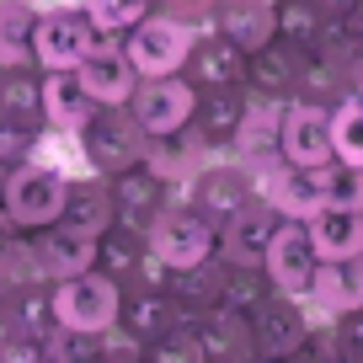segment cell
<instances>
[{
  "label": "cell",
  "mask_w": 363,
  "mask_h": 363,
  "mask_svg": "<svg viewBox=\"0 0 363 363\" xmlns=\"http://www.w3.org/2000/svg\"><path fill=\"white\" fill-rule=\"evenodd\" d=\"M75 145H80L86 171H96V177H118V171H128V166L145 160L150 134L139 128V118L128 113V102H102L86 123L75 128Z\"/></svg>",
  "instance_id": "obj_1"
},
{
  "label": "cell",
  "mask_w": 363,
  "mask_h": 363,
  "mask_svg": "<svg viewBox=\"0 0 363 363\" xmlns=\"http://www.w3.org/2000/svg\"><path fill=\"white\" fill-rule=\"evenodd\" d=\"M65 193H69V177L48 160H16L6 171V187H0V208L16 219L22 230H38V225H54L65 219Z\"/></svg>",
  "instance_id": "obj_2"
},
{
  "label": "cell",
  "mask_w": 363,
  "mask_h": 363,
  "mask_svg": "<svg viewBox=\"0 0 363 363\" xmlns=\"http://www.w3.org/2000/svg\"><path fill=\"white\" fill-rule=\"evenodd\" d=\"M96 22L80 0H48L38 6V33H33V65L38 69H75L96 48Z\"/></svg>",
  "instance_id": "obj_3"
},
{
  "label": "cell",
  "mask_w": 363,
  "mask_h": 363,
  "mask_svg": "<svg viewBox=\"0 0 363 363\" xmlns=\"http://www.w3.org/2000/svg\"><path fill=\"white\" fill-rule=\"evenodd\" d=\"M96 272H107L118 289H166V257L150 246L145 230H128V225H107L96 235Z\"/></svg>",
  "instance_id": "obj_4"
},
{
  "label": "cell",
  "mask_w": 363,
  "mask_h": 363,
  "mask_svg": "<svg viewBox=\"0 0 363 363\" xmlns=\"http://www.w3.org/2000/svg\"><path fill=\"white\" fill-rule=\"evenodd\" d=\"M177 198H187L198 214H208L219 225V219H230L240 203L257 198V171H251L246 160H235V155H208L203 166L187 177V187H182Z\"/></svg>",
  "instance_id": "obj_5"
},
{
  "label": "cell",
  "mask_w": 363,
  "mask_h": 363,
  "mask_svg": "<svg viewBox=\"0 0 363 363\" xmlns=\"http://www.w3.org/2000/svg\"><path fill=\"white\" fill-rule=\"evenodd\" d=\"M145 235H150V246L166 257V267H187V262H203V257L219 251V225L208 214H198L187 198H171Z\"/></svg>",
  "instance_id": "obj_6"
},
{
  "label": "cell",
  "mask_w": 363,
  "mask_h": 363,
  "mask_svg": "<svg viewBox=\"0 0 363 363\" xmlns=\"http://www.w3.org/2000/svg\"><path fill=\"white\" fill-rule=\"evenodd\" d=\"M118 299H123V289L107 272L86 267L75 278H59L54 284V320L69 331H107L118 320Z\"/></svg>",
  "instance_id": "obj_7"
},
{
  "label": "cell",
  "mask_w": 363,
  "mask_h": 363,
  "mask_svg": "<svg viewBox=\"0 0 363 363\" xmlns=\"http://www.w3.org/2000/svg\"><path fill=\"white\" fill-rule=\"evenodd\" d=\"M193 107H198V91L187 86V75H139L134 96H128V113L139 118L145 134H171V128L193 123Z\"/></svg>",
  "instance_id": "obj_8"
},
{
  "label": "cell",
  "mask_w": 363,
  "mask_h": 363,
  "mask_svg": "<svg viewBox=\"0 0 363 363\" xmlns=\"http://www.w3.org/2000/svg\"><path fill=\"white\" fill-rule=\"evenodd\" d=\"M262 267H267V278H272V289H278V294H294V299L310 294L320 257H315V246H310L305 219H278V230H272V240H267Z\"/></svg>",
  "instance_id": "obj_9"
},
{
  "label": "cell",
  "mask_w": 363,
  "mask_h": 363,
  "mask_svg": "<svg viewBox=\"0 0 363 363\" xmlns=\"http://www.w3.org/2000/svg\"><path fill=\"white\" fill-rule=\"evenodd\" d=\"M193 33H198V27L177 22V16H166V11H150L145 22L123 38V48H128V59H134L139 75H177L182 59H187Z\"/></svg>",
  "instance_id": "obj_10"
},
{
  "label": "cell",
  "mask_w": 363,
  "mask_h": 363,
  "mask_svg": "<svg viewBox=\"0 0 363 363\" xmlns=\"http://www.w3.org/2000/svg\"><path fill=\"white\" fill-rule=\"evenodd\" d=\"M310 315H315V310H310L305 299L278 294V289H272V294L251 310V347H257V358H278V352L305 347L310 326H315Z\"/></svg>",
  "instance_id": "obj_11"
},
{
  "label": "cell",
  "mask_w": 363,
  "mask_h": 363,
  "mask_svg": "<svg viewBox=\"0 0 363 363\" xmlns=\"http://www.w3.org/2000/svg\"><path fill=\"white\" fill-rule=\"evenodd\" d=\"M278 155L289 166H326L331 155V107L289 96L284 102V123H278Z\"/></svg>",
  "instance_id": "obj_12"
},
{
  "label": "cell",
  "mask_w": 363,
  "mask_h": 363,
  "mask_svg": "<svg viewBox=\"0 0 363 363\" xmlns=\"http://www.w3.org/2000/svg\"><path fill=\"white\" fill-rule=\"evenodd\" d=\"M27 251H33V272H38V278H48V284L96 267V235H80V230H69L65 219L27 230Z\"/></svg>",
  "instance_id": "obj_13"
},
{
  "label": "cell",
  "mask_w": 363,
  "mask_h": 363,
  "mask_svg": "<svg viewBox=\"0 0 363 363\" xmlns=\"http://www.w3.org/2000/svg\"><path fill=\"white\" fill-rule=\"evenodd\" d=\"M182 75L193 91H219V86H240L246 80V54L230 43L214 27H198L193 43H187V59H182Z\"/></svg>",
  "instance_id": "obj_14"
},
{
  "label": "cell",
  "mask_w": 363,
  "mask_h": 363,
  "mask_svg": "<svg viewBox=\"0 0 363 363\" xmlns=\"http://www.w3.org/2000/svg\"><path fill=\"white\" fill-rule=\"evenodd\" d=\"M203 363H257V347H251V315L230 305H208L203 315L187 320Z\"/></svg>",
  "instance_id": "obj_15"
},
{
  "label": "cell",
  "mask_w": 363,
  "mask_h": 363,
  "mask_svg": "<svg viewBox=\"0 0 363 363\" xmlns=\"http://www.w3.org/2000/svg\"><path fill=\"white\" fill-rule=\"evenodd\" d=\"M171 198H177V187H171L160 171H150L145 160H139V166H128V171H118V177H113V208H118L113 225L150 230Z\"/></svg>",
  "instance_id": "obj_16"
},
{
  "label": "cell",
  "mask_w": 363,
  "mask_h": 363,
  "mask_svg": "<svg viewBox=\"0 0 363 363\" xmlns=\"http://www.w3.org/2000/svg\"><path fill=\"white\" fill-rule=\"evenodd\" d=\"M75 75L91 91V102H128L134 86H139V69L128 59L123 38H96V48L75 65Z\"/></svg>",
  "instance_id": "obj_17"
},
{
  "label": "cell",
  "mask_w": 363,
  "mask_h": 363,
  "mask_svg": "<svg viewBox=\"0 0 363 363\" xmlns=\"http://www.w3.org/2000/svg\"><path fill=\"white\" fill-rule=\"evenodd\" d=\"M278 219H284V214L257 193L251 203H240L230 219H219V257H225V262H262V257H267L272 230H278Z\"/></svg>",
  "instance_id": "obj_18"
},
{
  "label": "cell",
  "mask_w": 363,
  "mask_h": 363,
  "mask_svg": "<svg viewBox=\"0 0 363 363\" xmlns=\"http://www.w3.org/2000/svg\"><path fill=\"white\" fill-rule=\"evenodd\" d=\"M54 320V284L48 278H11L0 284V331H27V337H48Z\"/></svg>",
  "instance_id": "obj_19"
},
{
  "label": "cell",
  "mask_w": 363,
  "mask_h": 363,
  "mask_svg": "<svg viewBox=\"0 0 363 363\" xmlns=\"http://www.w3.org/2000/svg\"><path fill=\"white\" fill-rule=\"evenodd\" d=\"M246 86H219V91H198V107H193V128L198 139L208 145V155H230L240 123H246Z\"/></svg>",
  "instance_id": "obj_20"
},
{
  "label": "cell",
  "mask_w": 363,
  "mask_h": 363,
  "mask_svg": "<svg viewBox=\"0 0 363 363\" xmlns=\"http://www.w3.org/2000/svg\"><path fill=\"white\" fill-rule=\"evenodd\" d=\"M0 118L33 128L48 139V118H43V69L33 59H16V65H0Z\"/></svg>",
  "instance_id": "obj_21"
},
{
  "label": "cell",
  "mask_w": 363,
  "mask_h": 363,
  "mask_svg": "<svg viewBox=\"0 0 363 363\" xmlns=\"http://www.w3.org/2000/svg\"><path fill=\"white\" fill-rule=\"evenodd\" d=\"M305 305L315 315H342V310L363 305V251L358 257H337V262H320L315 267V284H310Z\"/></svg>",
  "instance_id": "obj_22"
},
{
  "label": "cell",
  "mask_w": 363,
  "mask_h": 363,
  "mask_svg": "<svg viewBox=\"0 0 363 363\" xmlns=\"http://www.w3.org/2000/svg\"><path fill=\"white\" fill-rule=\"evenodd\" d=\"M203 160H208V145L198 139V128H193V123L171 128V134H150V145H145V166H150V171H160V177H166L177 193L187 187V177H193Z\"/></svg>",
  "instance_id": "obj_23"
},
{
  "label": "cell",
  "mask_w": 363,
  "mask_h": 363,
  "mask_svg": "<svg viewBox=\"0 0 363 363\" xmlns=\"http://www.w3.org/2000/svg\"><path fill=\"white\" fill-rule=\"evenodd\" d=\"M166 294H171V305H177L187 320L203 315V310L219 305V294H225V257L214 251V257H203V262L171 267L166 272Z\"/></svg>",
  "instance_id": "obj_24"
},
{
  "label": "cell",
  "mask_w": 363,
  "mask_h": 363,
  "mask_svg": "<svg viewBox=\"0 0 363 363\" xmlns=\"http://www.w3.org/2000/svg\"><path fill=\"white\" fill-rule=\"evenodd\" d=\"M118 326L134 342H155V337H166V331L187 326V315L171 305L166 289H128V294L118 299Z\"/></svg>",
  "instance_id": "obj_25"
},
{
  "label": "cell",
  "mask_w": 363,
  "mask_h": 363,
  "mask_svg": "<svg viewBox=\"0 0 363 363\" xmlns=\"http://www.w3.org/2000/svg\"><path fill=\"white\" fill-rule=\"evenodd\" d=\"M214 33H225L240 54H257L278 38V16H272V0H219L214 11Z\"/></svg>",
  "instance_id": "obj_26"
},
{
  "label": "cell",
  "mask_w": 363,
  "mask_h": 363,
  "mask_svg": "<svg viewBox=\"0 0 363 363\" xmlns=\"http://www.w3.org/2000/svg\"><path fill=\"white\" fill-rule=\"evenodd\" d=\"M102 102H91V91L80 86L75 69H43V118H48V134H69L86 123Z\"/></svg>",
  "instance_id": "obj_27"
},
{
  "label": "cell",
  "mask_w": 363,
  "mask_h": 363,
  "mask_svg": "<svg viewBox=\"0 0 363 363\" xmlns=\"http://www.w3.org/2000/svg\"><path fill=\"white\" fill-rule=\"evenodd\" d=\"M113 219H118V208H113V177H96V171L69 177V193H65V225L69 230H80V235H102Z\"/></svg>",
  "instance_id": "obj_28"
},
{
  "label": "cell",
  "mask_w": 363,
  "mask_h": 363,
  "mask_svg": "<svg viewBox=\"0 0 363 363\" xmlns=\"http://www.w3.org/2000/svg\"><path fill=\"white\" fill-rule=\"evenodd\" d=\"M251 96V91H246ZM278 123H284V102H267V96H251L246 102V123H240L235 145H230V155L246 160L251 171L267 166V160H278Z\"/></svg>",
  "instance_id": "obj_29"
},
{
  "label": "cell",
  "mask_w": 363,
  "mask_h": 363,
  "mask_svg": "<svg viewBox=\"0 0 363 363\" xmlns=\"http://www.w3.org/2000/svg\"><path fill=\"white\" fill-rule=\"evenodd\" d=\"M294 59H299L294 43L272 38L267 48L246 54V80H240V86H246L251 96H267V102H289V96H294Z\"/></svg>",
  "instance_id": "obj_30"
},
{
  "label": "cell",
  "mask_w": 363,
  "mask_h": 363,
  "mask_svg": "<svg viewBox=\"0 0 363 363\" xmlns=\"http://www.w3.org/2000/svg\"><path fill=\"white\" fill-rule=\"evenodd\" d=\"M305 230H310V246H315L320 262L363 251V208H315L305 219Z\"/></svg>",
  "instance_id": "obj_31"
},
{
  "label": "cell",
  "mask_w": 363,
  "mask_h": 363,
  "mask_svg": "<svg viewBox=\"0 0 363 363\" xmlns=\"http://www.w3.org/2000/svg\"><path fill=\"white\" fill-rule=\"evenodd\" d=\"M272 16H278V38L294 43V48H310L337 22V16L326 11V0H272Z\"/></svg>",
  "instance_id": "obj_32"
},
{
  "label": "cell",
  "mask_w": 363,
  "mask_h": 363,
  "mask_svg": "<svg viewBox=\"0 0 363 363\" xmlns=\"http://www.w3.org/2000/svg\"><path fill=\"white\" fill-rule=\"evenodd\" d=\"M38 33V0H0V65L33 59Z\"/></svg>",
  "instance_id": "obj_33"
},
{
  "label": "cell",
  "mask_w": 363,
  "mask_h": 363,
  "mask_svg": "<svg viewBox=\"0 0 363 363\" xmlns=\"http://www.w3.org/2000/svg\"><path fill=\"white\" fill-rule=\"evenodd\" d=\"M267 294H272V278H267L262 262H225V294H219V305L251 315Z\"/></svg>",
  "instance_id": "obj_34"
},
{
  "label": "cell",
  "mask_w": 363,
  "mask_h": 363,
  "mask_svg": "<svg viewBox=\"0 0 363 363\" xmlns=\"http://www.w3.org/2000/svg\"><path fill=\"white\" fill-rule=\"evenodd\" d=\"M331 155L347 160V166H363V96L358 91H347L331 107Z\"/></svg>",
  "instance_id": "obj_35"
},
{
  "label": "cell",
  "mask_w": 363,
  "mask_h": 363,
  "mask_svg": "<svg viewBox=\"0 0 363 363\" xmlns=\"http://www.w3.org/2000/svg\"><path fill=\"white\" fill-rule=\"evenodd\" d=\"M80 6L91 11V22H96L102 38H128L150 11H155V0H80Z\"/></svg>",
  "instance_id": "obj_36"
},
{
  "label": "cell",
  "mask_w": 363,
  "mask_h": 363,
  "mask_svg": "<svg viewBox=\"0 0 363 363\" xmlns=\"http://www.w3.org/2000/svg\"><path fill=\"white\" fill-rule=\"evenodd\" d=\"M11 278H38L33 272V251H27V230L0 208V284Z\"/></svg>",
  "instance_id": "obj_37"
},
{
  "label": "cell",
  "mask_w": 363,
  "mask_h": 363,
  "mask_svg": "<svg viewBox=\"0 0 363 363\" xmlns=\"http://www.w3.org/2000/svg\"><path fill=\"white\" fill-rule=\"evenodd\" d=\"M145 363H203V352H198L193 331L177 326V331H166V337L145 342Z\"/></svg>",
  "instance_id": "obj_38"
},
{
  "label": "cell",
  "mask_w": 363,
  "mask_h": 363,
  "mask_svg": "<svg viewBox=\"0 0 363 363\" xmlns=\"http://www.w3.org/2000/svg\"><path fill=\"white\" fill-rule=\"evenodd\" d=\"M331 342H337V363H363V305L331 315Z\"/></svg>",
  "instance_id": "obj_39"
},
{
  "label": "cell",
  "mask_w": 363,
  "mask_h": 363,
  "mask_svg": "<svg viewBox=\"0 0 363 363\" xmlns=\"http://www.w3.org/2000/svg\"><path fill=\"white\" fill-rule=\"evenodd\" d=\"M0 363H54V358H48V337L0 331Z\"/></svg>",
  "instance_id": "obj_40"
},
{
  "label": "cell",
  "mask_w": 363,
  "mask_h": 363,
  "mask_svg": "<svg viewBox=\"0 0 363 363\" xmlns=\"http://www.w3.org/2000/svg\"><path fill=\"white\" fill-rule=\"evenodd\" d=\"M38 145H43V134H33V128L11 123V118H0V166H16V160H27Z\"/></svg>",
  "instance_id": "obj_41"
},
{
  "label": "cell",
  "mask_w": 363,
  "mask_h": 363,
  "mask_svg": "<svg viewBox=\"0 0 363 363\" xmlns=\"http://www.w3.org/2000/svg\"><path fill=\"white\" fill-rule=\"evenodd\" d=\"M155 11L177 16V22H187V27H208L214 11H219V0H155Z\"/></svg>",
  "instance_id": "obj_42"
},
{
  "label": "cell",
  "mask_w": 363,
  "mask_h": 363,
  "mask_svg": "<svg viewBox=\"0 0 363 363\" xmlns=\"http://www.w3.org/2000/svg\"><path fill=\"white\" fill-rule=\"evenodd\" d=\"M352 6H358V0H326V11H331V16H347Z\"/></svg>",
  "instance_id": "obj_43"
},
{
  "label": "cell",
  "mask_w": 363,
  "mask_h": 363,
  "mask_svg": "<svg viewBox=\"0 0 363 363\" xmlns=\"http://www.w3.org/2000/svg\"><path fill=\"white\" fill-rule=\"evenodd\" d=\"M352 91H358V96H363V54L352 59Z\"/></svg>",
  "instance_id": "obj_44"
},
{
  "label": "cell",
  "mask_w": 363,
  "mask_h": 363,
  "mask_svg": "<svg viewBox=\"0 0 363 363\" xmlns=\"http://www.w3.org/2000/svg\"><path fill=\"white\" fill-rule=\"evenodd\" d=\"M6 171H11V166H0V187H6Z\"/></svg>",
  "instance_id": "obj_45"
},
{
  "label": "cell",
  "mask_w": 363,
  "mask_h": 363,
  "mask_svg": "<svg viewBox=\"0 0 363 363\" xmlns=\"http://www.w3.org/2000/svg\"><path fill=\"white\" fill-rule=\"evenodd\" d=\"M38 6H48V0H38Z\"/></svg>",
  "instance_id": "obj_46"
}]
</instances>
